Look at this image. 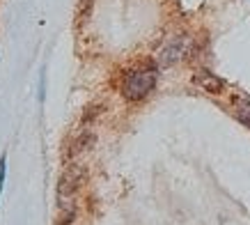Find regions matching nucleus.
I'll use <instances>...</instances> for the list:
<instances>
[{
    "mask_svg": "<svg viewBox=\"0 0 250 225\" xmlns=\"http://www.w3.org/2000/svg\"><path fill=\"white\" fill-rule=\"evenodd\" d=\"M156 78H159V74H156L154 67L133 69L122 81V94H124V99H129V101H140V99H145L154 90Z\"/></svg>",
    "mask_w": 250,
    "mask_h": 225,
    "instance_id": "obj_1",
    "label": "nucleus"
},
{
    "mask_svg": "<svg viewBox=\"0 0 250 225\" xmlns=\"http://www.w3.org/2000/svg\"><path fill=\"white\" fill-rule=\"evenodd\" d=\"M190 48H193V37H188V35H174V37H170L159 48L156 62H159V67H172V65H177L179 60H184L188 55Z\"/></svg>",
    "mask_w": 250,
    "mask_h": 225,
    "instance_id": "obj_2",
    "label": "nucleus"
},
{
    "mask_svg": "<svg viewBox=\"0 0 250 225\" xmlns=\"http://www.w3.org/2000/svg\"><path fill=\"white\" fill-rule=\"evenodd\" d=\"M83 168L81 165H71L67 173L62 175L60 184H58V200H60V209H69V207H76L74 204V195H76L78 186L83 184Z\"/></svg>",
    "mask_w": 250,
    "mask_h": 225,
    "instance_id": "obj_3",
    "label": "nucleus"
},
{
    "mask_svg": "<svg viewBox=\"0 0 250 225\" xmlns=\"http://www.w3.org/2000/svg\"><path fill=\"white\" fill-rule=\"evenodd\" d=\"M193 81H195L197 88H202V90L209 92V94H220V92L225 90V81H223L220 76L211 74V71H207V69L197 71Z\"/></svg>",
    "mask_w": 250,
    "mask_h": 225,
    "instance_id": "obj_4",
    "label": "nucleus"
},
{
    "mask_svg": "<svg viewBox=\"0 0 250 225\" xmlns=\"http://www.w3.org/2000/svg\"><path fill=\"white\" fill-rule=\"evenodd\" d=\"M232 106H234L236 120L241 122V124H246V127H250V97L236 94V97L232 99Z\"/></svg>",
    "mask_w": 250,
    "mask_h": 225,
    "instance_id": "obj_5",
    "label": "nucleus"
},
{
    "mask_svg": "<svg viewBox=\"0 0 250 225\" xmlns=\"http://www.w3.org/2000/svg\"><path fill=\"white\" fill-rule=\"evenodd\" d=\"M94 134H83L81 138L76 140V145H74V152H85V150H90L92 145H94Z\"/></svg>",
    "mask_w": 250,
    "mask_h": 225,
    "instance_id": "obj_6",
    "label": "nucleus"
},
{
    "mask_svg": "<svg viewBox=\"0 0 250 225\" xmlns=\"http://www.w3.org/2000/svg\"><path fill=\"white\" fill-rule=\"evenodd\" d=\"M76 218V207H69V209H62L60 214V223L58 225H71V221Z\"/></svg>",
    "mask_w": 250,
    "mask_h": 225,
    "instance_id": "obj_7",
    "label": "nucleus"
},
{
    "mask_svg": "<svg viewBox=\"0 0 250 225\" xmlns=\"http://www.w3.org/2000/svg\"><path fill=\"white\" fill-rule=\"evenodd\" d=\"M5 177H7V157L2 154L0 157V193H2V186H5Z\"/></svg>",
    "mask_w": 250,
    "mask_h": 225,
    "instance_id": "obj_8",
    "label": "nucleus"
}]
</instances>
